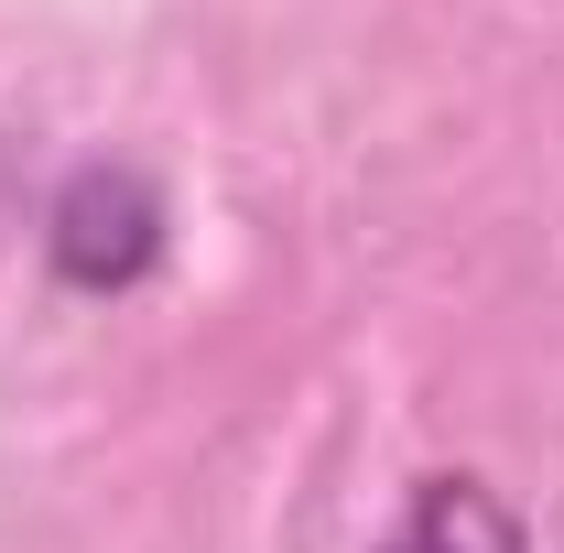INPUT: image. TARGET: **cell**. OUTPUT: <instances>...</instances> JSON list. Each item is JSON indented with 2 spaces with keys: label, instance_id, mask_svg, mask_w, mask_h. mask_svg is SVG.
Returning a JSON list of instances; mask_svg holds the SVG:
<instances>
[{
  "label": "cell",
  "instance_id": "obj_2",
  "mask_svg": "<svg viewBox=\"0 0 564 553\" xmlns=\"http://www.w3.org/2000/svg\"><path fill=\"white\" fill-rule=\"evenodd\" d=\"M369 553H532V532H521V510H510L489 478L456 467V478H423L413 510H402Z\"/></svg>",
  "mask_w": 564,
  "mask_h": 553
},
{
  "label": "cell",
  "instance_id": "obj_1",
  "mask_svg": "<svg viewBox=\"0 0 564 553\" xmlns=\"http://www.w3.org/2000/svg\"><path fill=\"white\" fill-rule=\"evenodd\" d=\"M163 228L174 217H163V185L141 163H76L55 185V207H44V261L76 293H131L163 261Z\"/></svg>",
  "mask_w": 564,
  "mask_h": 553
}]
</instances>
